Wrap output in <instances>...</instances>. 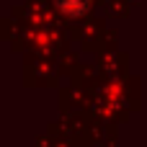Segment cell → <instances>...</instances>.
I'll use <instances>...</instances> for the list:
<instances>
[{
  "instance_id": "cell-1",
  "label": "cell",
  "mask_w": 147,
  "mask_h": 147,
  "mask_svg": "<svg viewBox=\"0 0 147 147\" xmlns=\"http://www.w3.org/2000/svg\"><path fill=\"white\" fill-rule=\"evenodd\" d=\"M57 5L67 13H80V10L88 8V0H57Z\"/></svg>"
}]
</instances>
